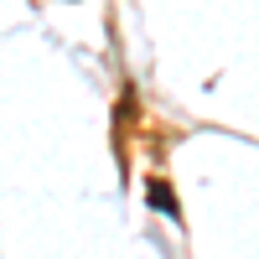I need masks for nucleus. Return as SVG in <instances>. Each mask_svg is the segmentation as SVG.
<instances>
[{"mask_svg":"<svg viewBox=\"0 0 259 259\" xmlns=\"http://www.w3.org/2000/svg\"><path fill=\"white\" fill-rule=\"evenodd\" d=\"M150 202H156V207H166V212H177V202L166 197V187H150Z\"/></svg>","mask_w":259,"mask_h":259,"instance_id":"f257e3e1","label":"nucleus"}]
</instances>
